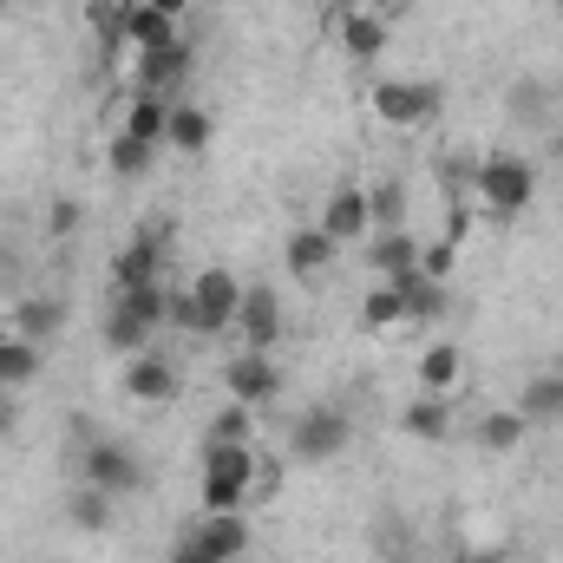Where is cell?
Returning a JSON list of instances; mask_svg holds the SVG:
<instances>
[{
  "instance_id": "1",
  "label": "cell",
  "mask_w": 563,
  "mask_h": 563,
  "mask_svg": "<svg viewBox=\"0 0 563 563\" xmlns=\"http://www.w3.org/2000/svg\"><path fill=\"white\" fill-rule=\"evenodd\" d=\"M250 492H256L250 445H203V511H243Z\"/></svg>"
},
{
  "instance_id": "2",
  "label": "cell",
  "mask_w": 563,
  "mask_h": 563,
  "mask_svg": "<svg viewBox=\"0 0 563 563\" xmlns=\"http://www.w3.org/2000/svg\"><path fill=\"white\" fill-rule=\"evenodd\" d=\"M164 328V288L151 282V288H125L119 295V308H112V321H106V347L112 354H144V341Z\"/></svg>"
},
{
  "instance_id": "3",
  "label": "cell",
  "mask_w": 563,
  "mask_h": 563,
  "mask_svg": "<svg viewBox=\"0 0 563 563\" xmlns=\"http://www.w3.org/2000/svg\"><path fill=\"white\" fill-rule=\"evenodd\" d=\"M478 197H485V210L518 217V210L538 197V170H531V157H511V151L485 157V164H478Z\"/></svg>"
},
{
  "instance_id": "4",
  "label": "cell",
  "mask_w": 563,
  "mask_h": 563,
  "mask_svg": "<svg viewBox=\"0 0 563 563\" xmlns=\"http://www.w3.org/2000/svg\"><path fill=\"white\" fill-rule=\"evenodd\" d=\"M439 106H445V92H439L432 79H380V86H374V112H380L387 125H400V132L432 125Z\"/></svg>"
},
{
  "instance_id": "5",
  "label": "cell",
  "mask_w": 563,
  "mask_h": 563,
  "mask_svg": "<svg viewBox=\"0 0 563 563\" xmlns=\"http://www.w3.org/2000/svg\"><path fill=\"white\" fill-rule=\"evenodd\" d=\"M347 439H354V420L341 407H308L301 420L288 426V452L295 459H341Z\"/></svg>"
},
{
  "instance_id": "6",
  "label": "cell",
  "mask_w": 563,
  "mask_h": 563,
  "mask_svg": "<svg viewBox=\"0 0 563 563\" xmlns=\"http://www.w3.org/2000/svg\"><path fill=\"white\" fill-rule=\"evenodd\" d=\"M223 387H230V400H243L250 413H256V407H269V400H282V367H276V354H256V347L230 354V367H223Z\"/></svg>"
},
{
  "instance_id": "7",
  "label": "cell",
  "mask_w": 563,
  "mask_h": 563,
  "mask_svg": "<svg viewBox=\"0 0 563 563\" xmlns=\"http://www.w3.org/2000/svg\"><path fill=\"white\" fill-rule=\"evenodd\" d=\"M230 334H243V347H256V354H276V341H282V301H276V288L243 282V308H236V328H230Z\"/></svg>"
},
{
  "instance_id": "8",
  "label": "cell",
  "mask_w": 563,
  "mask_h": 563,
  "mask_svg": "<svg viewBox=\"0 0 563 563\" xmlns=\"http://www.w3.org/2000/svg\"><path fill=\"white\" fill-rule=\"evenodd\" d=\"M86 485H99V492H112V498H132L144 485V465L119 445V439H92V445H86Z\"/></svg>"
},
{
  "instance_id": "9",
  "label": "cell",
  "mask_w": 563,
  "mask_h": 563,
  "mask_svg": "<svg viewBox=\"0 0 563 563\" xmlns=\"http://www.w3.org/2000/svg\"><path fill=\"white\" fill-rule=\"evenodd\" d=\"M190 301L203 314V334H230L236 308H243V282L230 276V269H203V276L190 282Z\"/></svg>"
},
{
  "instance_id": "10",
  "label": "cell",
  "mask_w": 563,
  "mask_h": 563,
  "mask_svg": "<svg viewBox=\"0 0 563 563\" xmlns=\"http://www.w3.org/2000/svg\"><path fill=\"white\" fill-rule=\"evenodd\" d=\"M164 243H170V236H164V223H144L139 236L119 250V263H112L119 295H125V288H151V282H157V269H164Z\"/></svg>"
},
{
  "instance_id": "11",
  "label": "cell",
  "mask_w": 563,
  "mask_h": 563,
  "mask_svg": "<svg viewBox=\"0 0 563 563\" xmlns=\"http://www.w3.org/2000/svg\"><path fill=\"white\" fill-rule=\"evenodd\" d=\"M321 230H328L334 243H361V236H374L367 190H361V184H341V190L328 197V210H321Z\"/></svg>"
},
{
  "instance_id": "12",
  "label": "cell",
  "mask_w": 563,
  "mask_h": 563,
  "mask_svg": "<svg viewBox=\"0 0 563 563\" xmlns=\"http://www.w3.org/2000/svg\"><path fill=\"white\" fill-rule=\"evenodd\" d=\"M125 394H132L139 407L177 400V367H170L164 354H132V361H125Z\"/></svg>"
},
{
  "instance_id": "13",
  "label": "cell",
  "mask_w": 563,
  "mask_h": 563,
  "mask_svg": "<svg viewBox=\"0 0 563 563\" xmlns=\"http://www.w3.org/2000/svg\"><path fill=\"white\" fill-rule=\"evenodd\" d=\"M190 544L210 551V558H223V563H236L250 551V525H243V511H203V525L190 531Z\"/></svg>"
},
{
  "instance_id": "14",
  "label": "cell",
  "mask_w": 563,
  "mask_h": 563,
  "mask_svg": "<svg viewBox=\"0 0 563 563\" xmlns=\"http://www.w3.org/2000/svg\"><path fill=\"white\" fill-rule=\"evenodd\" d=\"M334 33H341V53H347V59H361V66L387 53V20H380V13L347 7V13H334Z\"/></svg>"
},
{
  "instance_id": "15",
  "label": "cell",
  "mask_w": 563,
  "mask_h": 563,
  "mask_svg": "<svg viewBox=\"0 0 563 563\" xmlns=\"http://www.w3.org/2000/svg\"><path fill=\"white\" fill-rule=\"evenodd\" d=\"M334 250H341V243H334V236H328L321 223L295 230V236H288V276H295V282L328 276V269H334Z\"/></svg>"
},
{
  "instance_id": "16",
  "label": "cell",
  "mask_w": 563,
  "mask_h": 563,
  "mask_svg": "<svg viewBox=\"0 0 563 563\" xmlns=\"http://www.w3.org/2000/svg\"><path fill=\"white\" fill-rule=\"evenodd\" d=\"M184 73H190V46H184V40L139 53V92H170Z\"/></svg>"
},
{
  "instance_id": "17",
  "label": "cell",
  "mask_w": 563,
  "mask_h": 563,
  "mask_svg": "<svg viewBox=\"0 0 563 563\" xmlns=\"http://www.w3.org/2000/svg\"><path fill=\"white\" fill-rule=\"evenodd\" d=\"M170 40H177V20L170 13H157L151 0H125V46L151 53V46H170Z\"/></svg>"
},
{
  "instance_id": "18",
  "label": "cell",
  "mask_w": 563,
  "mask_h": 563,
  "mask_svg": "<svg viewBox=\"0 0 563 563\" xmlns=\"http://www.w3.org/2000/svg\"><path fill=\"white\" fill-rule=\"evenodd\" d=\"M164 125H170V99H164V92H139V99L125 106V139L164 144Z\"/></svg>"
},
{
  "instance_id": "19",
  "label": "cell",
  "mask_w": 563,
  "mask_h": 563,
  "mask_svg": "<svg viewBox=\"0 0 563 563\" xmlns=\"http://www.w3.org/2000/svg\"><path fill=\"white\" fill-rule=\"evenodd\" d=\"M33 374H40V341H20V334L7 328V334H0V387L20 394Z\"/></svg>"
},
{
  "instance_id": "20",
  "label": "cell",
  "mask_w": 563,
  "mask_h": 563,
  "mask_svg": "<svg viewBox=\"0 0 563 563\" xmlns=\"http://www.w3.org/2000/svg\"><path fill=\"white\" fill-rule=\"evenodd\" d=\"M59 321H66V308H59L53 295H26V301L13 308V334H20V341H46V334H59Z\"/></svg>"
},
{
  "instance_id": "21",
  "label": "cell",
  "mask_w": 563,
  "mask_h": 563,
  "mask_svg": "<svg viewBox=\"0 0 563 563\" xmlns=\"http://www.w3.org/2000/svg\"><path fill=\"white\" fill-rule=\"evenodd\" d=\"M374 269L387 282L407 276V269H420V243H413L407 230H374Z\"/></svg>"
},
{
  "instance_id": "22",
  "label": "cell",
  "mask_w": 563,
  "mask_h": 563,
  "mask_svg": "<svg viewBox=\"0 0 563 563\" xmlns=\"http://www.w3.org/2000/svg\"><path fill=\"white\" fill-rule=\"evenodd\" d=\"M459 367H465V361H459V347H452V341H432V347L420 354V387L439 400L445 387H459Z\"/></svg>"
},
{
  "instance_id": "23",
  "label": "cell",
  "mask_w": 563,
  "mask_h": 563,
  "mask_svg": "<svg viewBox=\"0 0 563 563\" xmlns=\"http://www.w3.org/2000/svg\"><path fill=\"white\" fill-rule=\"evenodd\" d=\"M518 413H525V420H563V374H538V380H525Z\"/></svg>"
},
{
  "instance_id": "24",
  "label": "cell",
  "mask_w": 563,
  "mask_h": 563,
  "mask_svg": "<svg viewBox=\"0 0 563 563\" xmlns=\"http://www.w3.org/2000/svg\"><path fill=\"white\" fill-rule=\"evenodd\" d=\"M361 321H367V328H400V321H407V295H400L394 282H374L367 301H361Z\"/></svg>"
},
{
  "instance_id": "25",
  "label": "cell",
  "mask_w": 563,
  "mask_h": 563,
  "mask_svg": "<svg viewBox=\"0 0 563 563\" xmlns=\"http://www.w3.org/2000/svg\"><path fill=\"white\" fill-rule=\"evenodd\" d=\"M112 505H119L112 492H99V485H79V492H73V505H66V518H73L79 531H106V525H112Z\"/></svg>"
},
{
  "instance_id": "26",
  "label": "cell",
  "mask_w": 563,
  "mask_h": 563,
  "mask_svg": "<svg viewBox=\"0 0 563 563\" xmlns=\"http://www.w3.org/2000/svg\"><path fill=\"white\" fill-rule=\"evenodd\" d=\"M164 139L177 144V151H203V144H210V112H203V106H170Z\"/></svg>"
},
{
  "instance_id": "27",
  "label": "cell",
  "mask_w": 563,
  "mask_h": 563,
  "mask_svg": "<svg viewBox=\"0 0 563 563\" xmlns=\"http://www.w3.org/2000/svg\"><path fill=\"white\" fill-rule=\"evenodd\" d=\"M407 432H413V439H426V445H439V439L452 432L445 400H432V394H426V400H413V407H407Z\"/></svg>"
},
{
  "instance_id": "28",
  "label": "cell",
  "mask_w": 563,
  "mask_h": 563,
  "mask_svg": "<svg viewBox=\"0 0 563 563\" xmlns=\"http://www.w3.org/2000/svg\"><path fill=\"white\" fill-rule=\"evenodd\" d=\"M367 210H374V230H407V190L400 184L367 190Z\"/></svg>"
},
{
  "instance_id": "29",
  "label": "cell",
  "mask_w": 563,
  "mask_h": 563,
  "mask_svg": "<svg viewBox=\"0 0 563 563\" xmlns=\"http://www.w3.org/2000/svg\"><path fill=\"white\" fill-rule=\"evenodd\" d=\"M203 445H250V407H243V400H230V407L210 420Z\"/></svg>"
},
{
  "instance_id": "30",
  "label": "cell",
  "mask_w": 563,
  "mask_h": 563,
  "mask_svg": "<svg viewBox=\"0 0 563 563\" xmlns=\"http://www.w3.org/2000/svg\"><path fill=\"white\" fill-rule=\"evenodd\" d=\"M525 413H485V420H478V439H485V445H492V452H511V445H518V439H525Z\"/></svg>"
},
{
  "instance_id": "31",
  "label": "cell",
  "mask_w": 563,
  "mask_h": 563,
  "mask_svg": "<svg viewBox=\"0 0 563 563\" xmlns=\"http://www.w3.org/2000/svg\"><path fill=\"white\" fill-rule=\"evenodd\" d=\"M151 151H157V144H139V139L119 132V139H112V170H119V177H144V170H151Z\"/></svg>"
},
{
  "instance_id": "32",
  "label": "cell",
  "mask_w": 563,
  "mask_h": 563,
  "mask_svg": "<svg viewBox=\"0 0 563 563\" xmlns=\"http://www.w3.org/2000/svg\"><path fill=\"white\" fill-rule=\"evenodd\" d=\"M164 321H170V328H184V334H203V314H197L190 288H164Z\"/></svg>"
},
{
  "instance_id": "33",
  "label": "cell",
  "mask_w": 563,
  "mask_h": 563,
  "mask_svg": "<svg viewBox=\"0 0 563 563\" xmlns=\"http://www.w3.org/2000/svg\"><path fill=\"white\" fill-rule=\"evenodd\" d=\"M46 223H53V230H46V236H73V230H79V203H66V197H59V203H53V217H46Z\"/></svg>"
},
{
  "instance_id": "34",
  "label": "cell",
  "mask_w": 563,
  "mask_h": 563,
  "mask_svg": "<svg viewBox=\"0 0 563 563\" xmlns=\"http://www.w3.org/2000/svg\"><path fill=\"white\" fill-rule=\"evenodd\" d=\"M170 563H223V558H210V551H197V544L184 538V544H177V558H170Z\"/></svg>"
},
{
  "instance_id": "35",
  "label": "cell",
  "mask_w": 563,
  "mask_h": 563,
  "mask_svg": "<svg viewBox=\"0 0 563 563\" xmlns=\"http://www.w3.org/2000/svg\"><path fill=\"white\" fill-rule=\"evenodd\" d=\"M151 7H157V13H170V20H184V7H190V0H151Z\"/></svg>"
},
{
  "instance_id": "36",
  "label": "cell",
  "mask_w": 563,
  "mask_h": 563,
  "mask_svg": "<svg viewBox=\"0 0 563 563\" xmlns=\"http://www.w3.org/2000/svg\"><path fill=\"white\" fill-rule=\"evenodd\" d=\"M7 426H13V394L0 387V432H7Z\"/></svg>"
},
{
  "instance_id": "37",
  "label": "cell",
  "mask_w": 563,
  "mask_h": 563,
  "mask_svg": "<svg viewBox=\"0 0 563 563\" xmlns=\"http://www.w3.org/2000/svg\"><path fill=\"white\" fill-rule=\"evenodd\" d=\"M0 13H7V0H0Z\"/></svg>"
},
{
  "instance_id": "38",
  "label": "cell",
  "mask_w": 563,
  "mask_h": 563,
  "mask_svg": "<svg viewBox=\"0 0 563 563\" xmlns=\"http://www.w3.org/2000/svg\"><path fill=\"white\" fill-rule=\"evenodd\" d=\"M347 7H354V0H347Z\"/></svg>"
},
{
  "instance_id": "39",
  "label": "cell",
  "mask_w": 563,
  "mask_h": 563,
  "mask_svg": "<svg viewBox=\"0 0 563 563\" xmlns=\"http://www.w3.org/2000/svg\"><path fill=\"white\" fill-rule=\"evenodd\" d=\"M0 334H7V328H0Z\"/></svg>"
}]
</instances>
